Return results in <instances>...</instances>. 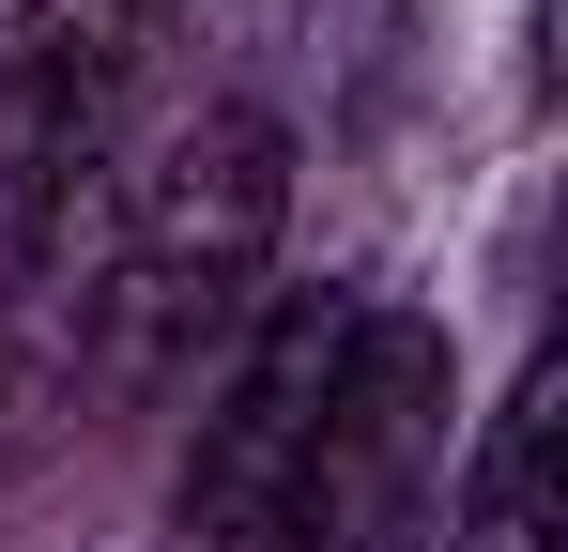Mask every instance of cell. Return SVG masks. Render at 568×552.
Wrapping results in <instances>:
<instances>
[{
	"label": "cell",
	"mask_w": 568,
	"mask_h": 552,
	"mask_svg": "<svg viewBox=\"0 0 568 552\" xmlns=\"http://www.w3.org/2000/svg\"><path fill=\"white\" fill-rule=\"evenodd\" d=\"M430 460H446V338L415 307H369L338 354V399H323L307 491H292V552H399Z\"/></svg>",
	"instance_id": "obj_3"
},
{
	"label": "cell",
	"mask_w": 568,
	"mask_h": 552,
	"mask_svg": "<svg viewBox=\"0 0 568 552\" xmlns=\"http://www.w3.org/2000/svg\"><path fill=\"white\" fill-rule=\"evenodd\" d=\"M354 323H369V292H292L231 354V384H215V415L185 446V552H292V491H307V446H323Z\"/></svg>",
	"instance_id": "obj_2"
},
{
	"label": "cell",
	"mask_w": 568,
	"mask_h": 552,
	"mask_svg": "<svg viewBox=\"0 0 568 552\" xmlns=\"http://www.w3.org/2000/svg\"><path fill=\"white\" fill-rule=\"evenodd\" d=\"M292 215V139L277 108H185L154 139V170L123 184V262H108V368H154L200 338Z\"/></svg>",
	"instance_id": "obj_1"
},
{
	"label": "cell",
	"mask_w": 568,
	"mask_h": 552,
	"mask_svg": "<svg viewBox=\"0 0 568 552\" xmlns=\"http://www.w3.org/2000/svg\"><path fill=\"white\" fill-rule=\"evenodd\" d=\"M123 62H139V0H0V184H16V215L62 200Z\"/></svg>",
	"instance_id": "obj_4"
},
{
	"label": "cell",
	"mask_w": 568,
	"mask_h": 552,
	"mask_svg": "<svg viewBox=\"0 0 568 552\" xmlns=\"http://www.w3.org/2000/svg\"><path fill=\"white\" fill-rule=\"evenodd\" d=\"M399 552H415V538H399Z\"/></svg>",
	"instance_id": "obj_6"
},
{
	"label": "cell",
	"mask_w": 568,
	"mask_h": 552,
	"mask_svg": "<svg viewBox=\"0 0 568 552\" xmlns=\"http://www.w3.org/2000/svg\"><path fill=\"white\" fill-rule=\"evenodd\" d=\"M462 552H554V368L507 384V415L476 446V491H462Z\"/></svg>",
	"instance_id": "obj_5"
}]
</instances>
